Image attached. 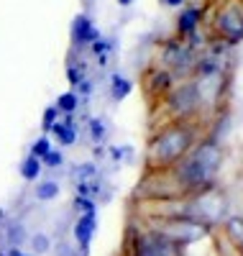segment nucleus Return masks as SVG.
<instances>
[{"instance_id": "1", "label": "nucleus", "mask_w": 243, "mask_h": 256, "mask_svg": "<svg viewBox=\"0 0 243 256\" xmlns=\"http://www.w3.org/2000/svg\"><path fill=\"white\" fill-rule=\"evenodd\" d=\"M223 164H226L223 141L212 134H205L190 148V154L180 164L169 169V174L176 184L180 198H190V195H197V192L215 187Z\"/></svg>"}, {"instance_id": "2", "label": "nucleus", "mask_w": 243, "mask_h": 256, "mask_svg": "<svg viewBox=\"0 0 243 256\" xmlns=\"http://www.w3.org/2000/svg\"><path fill=\"white\" fill-rule=\"evenodd\" d=\"M208 134V123L200 120H166L146 146V172H169L176 166L190 148Z\"/></svg>"}, {"instance_id": "3", "label": "nucleus", "mask_w": 243, "mask_h": 256, "mask_svg": "<svg viewBox=\"0 0 243 256\" xmlns=\"http://www.w3.org/2000/svg\"><path fill=\"white\" fill-rule=\"evenodd\" d=\"M144 226L162 233L164 238H169L172 244L182 246V248H187L190 244L202 241V238L215 236L212 226H208L202 220H194L190 216H174V212H166V216H148V218H144Z\"/></svg>"}, {"instance_id": "4", "label": "nucleus", "mask_w": 243, "mask_h": 256, "mask_svg": "<svg viewBox=\"0 0 243 256\" xmlns=\"http://www.w3.org/2000/svg\"><path fill=\"white\" fill-rule=\"evenodd\" d=\"M205 31L228 46L243 44V0H212Z\"/></svg>"}, {"instance_id": "5", "label": "nucleus", "mask_w": 243, "mask_h": 256, "mask_svg": "<svg viewBox=\"0 0 243 256\" xmlns=\"http://www.w3.org/2000/svg\"><path fill=\"white\" fill-rule=\"evenodd\" d=\"M164 108L169 113V120H200L210 126V116L205 108V98L197 88V82L190 80H180L174 88L164 95Z\"/></svg>"}, {"instance_id": "6", "label": "nucleus", "mask_w": 243, "mask_h": 256, "mask_svg": "<svg viewBox=\"0 0 243 256\" xmlns=\"http://www.w3.org/2000/svg\"><path fill=\"white\" fill-rule=\"evenodd\" d=\"M123 256H184V248L164 238L162 233L151 230L148 226L136 223L126 230Z\"/></svg>"}, {"instance_id": "7", "label": "nucleus", "mask_w": 243, "mask_h": 256, "mask_svg": "<svg viewBox=\"0 0 243 256\" xmlns=\"http://www.w3.org/2000/svg\"><path fill=\"white\" fill-rule=\"evenodd\" d=\"M202 49H194L190 41H182V38H166L162 44V52H159V64L164 70H169L174 74V80H190L192 72H194V64H197V56H200Z\"/></svg>"}, {"instance_id": "8", "label": "nucleus", "mask_w": 243, "mask_h": 256, "mask_svg": "<svg viewBox=\"0 0 243 256\" xmlns=\"http://www.w3.org/2000/svg\"><path fill=\"white\" fill-rule=\"evenodd\" d=\"M95 233H98V210L80 212L74 226H72V241H74L80 256H90V246H92Z\"/></svg>"}, {"instance_id": "9", "label": "nucleus", "mask_w": 243, "mask_h": 256, "mask_svg": "<svg viewBox=\"0 0 243 256\" xmlns=\"http://www.w3.org/2000/svg\"><path fill=\"white\" fill-rule=\"evenodd\" d=\"M102 34L98 31L95 20L87 16V13H80L74 16L72 26H70V38H72V49L74 52H82V49H90L95 41L100 38Z\"/></svg>"}, {"instance_id": "10", "label": "nucleus", "mask_w": 243, "mask_h": 256, "mask_svg": "<svg viewBox=\"0 0 243 256\" xmlns=\"http://www.w3.org/2000/svg\"><path fill=\"white\" fill-rule=\"evenodd\" d=\"M174 84H176L174 74L169 70H164L162 64H156L154 70L146 72V92L154 95V98H159V100H164V95L174 88Z\"/></svg>"}, {"instance_id": "11", "label": "nucleus", "mask_w": 243, "mask_h": 256, "mask_svg": "<svg viewBox=\"0 0 243 256\" xmlns=\"http://www.w3.org/2000/svg\"><path fill=\"white\" fill-rule=\"evenodd\" d=\"M215 233H220V241L226 246L238 248L243 244V212H228V218L218 226Z\"/></svg>"}, {"instance_id": "12", "label": "nucleus", "mask_w": 243, "mask_h": 256, "mask_svg": "<svg viewBox=\"0 0 243 256\" xmlns=\"http://www.w3.org/2000/svg\"><path fill=\"white\" fill-rule=\"evenodd\" d=\"M3 238L8 244V248H20L26 241H28V230H26V223L20 218H8L6 226H3Z\"/></svg>"}, {"instance_id": "13", "label": "nucleus", "mask_w": 243, "mask_h": 256, "mask_svg": "<svg viewBox=\"0 0 243 256\" xmlns=\"http://www.w3.org/2000/svg\"><path fill=\"white\" fill-rule=\"evenodd\" d=\"M59 146H74L77 144V126H74V116H64L62 120L54 123V128L49 131Z\"/></svg>"}, {"instance_id": "14", "label": "nucleus", "mask_w": 243, "mask_h": 256, "mask_svg": "<svg viewBox=\"0 0 243 256\" xmlns=\"http://www.w3.org/2000/svg\"><path fill=\"white\" fill-rule=\"evenodd\" d=\"M130 90H134V82H130L126 74H120V72L110 74V100L113 102H123L130 95Z\"/></svg>"}, {"instance_id": "15", "label": "nucleus", "mask_w": 243, "mask_h": 256, "mask_svg": "<svg viewBox=\"0 0 243 256\" xmlns=\"http://www.w3.org/2000/svg\"><path fill=\"white\" fill-rule=\"evenodd\" d=\"M67 80H70V84H72V90L77 88L80 82L87 80V64L82 62L80 52H72V56L67 59Z\"/></svg>"}, {"instance_id": "16", "label": "nucleus", "mask_w": 243, "mask_h": 256, "mask_svg": "<svg viewBox=\"0 0 243 256\" xmlns=\"http://www.w3.org/2000/svg\"><path fill=\"white\" fill-rule=\"evenodd\" d=\"M59 192H62V187H59L56 180H41L34 190V198L38 202H54L59 198Z\"/></svg>"}, {"instance_id": "17", "label": "nucleus", "mask_w": 243, "mask_h": 256, "mask_svg": "<svg viewBox=\"0 0 243 256\" xmlns=\"http://www.w3.org/2000/svg\"><path fill=\"white\" fill-rule=\"evenodd\" d=\"M87 134H90V141L95 146H102L108 141V123H105V118L92 116L90 120H87Z\"/></svg>"}, {"instance_id": "18", "label": "nucleus", "mask_w": 243, "mask_h": 256, "mask_svg": "<svg viewBox=\"0 0 243 256\" xmlns=\"http://www.w3.org/2000/svg\"><path fill=\"white\" fill-rule=\"evenodd\" d=\"M41 169H44L41 159H38V156H34V154H28L24 162H20L18 172H20V177H24L26 182H36V180L41 177Z\"/></svg>"}, {"instance_id": "19", "label": "nucleus", "mask_w": 243, "mask_h": 256, "mask_svg": "<svg viewBox=\"0 0 243 256\" xmlns=\"http://www.w3.org/2000/svg\"><path fill=\"white\" fill-rule=\"evenodd\" d=\"M56 108H59V113L62 116H74L77 113V108H80V95H77V90H67V92H62L59 98H56Z\"/></svg>"}, {"instance_id": "20", "label": "nucleus", "mask_w": 243, "mask_h": 256, "mask_svg": "<svg viewBox=\"0 0 243 256\" xmlns=\"http://www.w3.org/2000/svg\"><path fill=\"white\" fill-rule=\"evenodd\" d=\"M28 244H31V254H34V256L49 254V251L54 248V244H52V236H49V233H44V230H38V233H31V236H28Z\"/></svg>"}, {"instance_id": "21", "label": "nucleus", "mask_w": 243, "mask_h": 256, "mask_svg": "<svg viewBox=\"0 0 243 256\" xmlns=\"http://www.w3.org/2000/svg\"><path fill=\"white\" fill-rule=\"evenodd\" d=\"M90 52H92V56H95V62L100 64V67H105L108 59H110V54H113V41L105 38V36H100L95 44L90 46Z\"/></svg>"}, {"instance_id": "22", "label": "nucleus", "mask_w": 243, "mask_h": 256, "mask_svg": "<svg viewBox=\"0 0 243 256\" xmlns=\"http://www.w3.org/2000/svg\"><path fill=\"white\" fill-rule=\"evenodd\" d=\"M59 108H56V105H49V108L46 110H44V116H41V128H44V134H49L52 131V128H54V123L59 120Z\"/></svg>"}, {"instance_id": "23", "label": "nucleus", "mask_w": 243, "mask_h": 256, "mask_svg": "<svg viewBox=\"0 0 243 256\" xmlns=\"http://www.w3.org/2000/svg\"><path fill=\"white\" fill-rule=\"evenodd\" d=\"M49 148H52V138H49V136H38V138L31 144V152H28V154H34V156L44 159V156L49 154Z\"/></svg>"}, {"instance_id": "24", "label": "nucleus", "mask_w": 243, "mask_h": 256, "mask_svg": "<svg viewBox=\"0 0 243 256\" xmlns=\"http://www.w3.org/2000/svg\"><path fill=\"white\" fill-rule=\"evenodd\" d=\"M44 166H49V169H59L64 166V154H62V148H49V154L41 159Z\"/></svg>"}, {"instance_id": "25", "label": "nucleus", "mask_w": 243, "mask_h": 256, "mask_svg": "<svg viewBox=\"0 0 243 256\" xmlns=\"http://www.w3.org/2000/svg\"><path fill=\"white\" fill-rule=\"evenodd\" d=\"M54 256H80V251H77L74 241H64V238H59V244L54 246Z\"/></svg>"}, {"instance_id": "26", "label": "nucleus", "mask_w": 243, "mask_h": 256, "mask_svg": "<svg viewBox=\"0 0 243 256\" xmlns=\"http://www.w3.org/2000/svg\"><path fill=\"white\" fill-rule=\"evenodd\" d=\"M187 3V0H162V6H166V8H182Z\"/></svg>"}, {"instance_id": "27", "label": "nucleus", "mask_w": 243, "mask_h": 256, "mask_svg": "<svg viewBox=\"0 0 243 256\" xmlns=\"http://www.w3.org/2000/svg\"><path fill=\"white\" fill-rule=\"evenodd\" d=\"M8 256H34V254H26L24 248H8Z\"/></svg>"}, {"instance_id": "28", "label": "nucleus", "mask_w": 243, "mask_h": 256, "mask_svg": "<svg viewBox=\"0 0 243 256\" xmlns=\"http://www.w3.org/2000/svg\"><path fill=\"white\" fill-rule=\"evenodd\" d=\"M136 0H118V6H123V8H128V6H134Z\"/></svg>"}, {"instance_id": "29", "label": "nucleus", "mask_w": 243, "mask_h": 256, "mask_svg": "<svg viewBox=\"0 0 243 256\" xmlns=\"http://www.w3.org/2000/svg\"><path fill=\"white\" fill-rule=\"evenodd\" d=\"M233 251H236V256H243V244H240L238 248H233Z\"/></svg>"}, {"instance_id": "30", "label": "nucleus", "mask_w": 243, "mask_h": 256, "mask_svg": "<svg viewBox=\"0 0 243 256\" xmlns=\"http://www.w3.org/2000/svg\"><path fill=\"white\" fill-rule=\"evenodd\" d=\"M228 256H236V251H233V248H230V254H228Z\"/></svg>"}]
</instances>
